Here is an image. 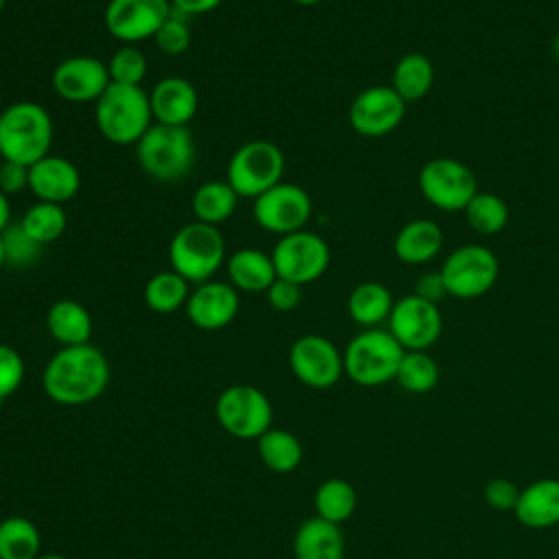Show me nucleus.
I'll use <instances>...</instances> for the list:
<instances>
[{"mask_svg": "<svg viewBox=\"0 0 559 559\" xmlns=\"http://www.w3.org/2000/svg\"><path fill=\"white\" fill-rule=\"evenodd\" d=\"M46 328L61 347L85 345L92 338V317L74 299H59L46 312Z\"/></svg>", "mask_w": 559, "mask_h": 559, "instance_id": "obj_25", "label": "nucleus"}, {"mask_svg": "<svg viewBox=\"0 0 559 559\" xmlns=\"http://www.w3.org/2000/svg\"><path fill=\"white\" fill-rule=\"evenodd\" d=\"M107 72L111 83H120V85H142L146 72H148V63L144 52L138 46L124 44L120 46L107 61Z\"/></svg>", "mask_w": 559, "mask_h": 559, "instance_id": "obj_36", "label": "nucleus"}, {"mask_svg": "<svg viewBox=\"0 0 559 559\" xmlns=\"http://www.w3.org/2000/svg\"><path fill=\"white\" fill-rule=\"evenodd\" d=\"M4 242V253H7V264L24 269L37 262L41 245L35 242L20 223H9L7 229L0 234Z\"/></svg>", "mask_w": 559, "mask_h": 559, "instance_id": "obj_37", "label": "nucleus"}, {"mask_svg": "<svg viewBox=\"0 0 559 559\" xmlns=\"http://www.w3.org/2000/svg\"><path fill=\"white\" fill-rule=\"evenodd\" d=\"M229 284L242 293H266V288L277 280L271 253L260 249L242 247L225 260Z\"/></svg>", "mask_w": 559, "mask_h": 559, "instance_id": "obj_23", "label": "nucleus"}, {"mask_svg": "<svg viewBox=\"0 0 559 559\" xmlns=\"http://www.w3.org/2000/svg\"><path fill=\"white\" fill-rule=\"evenodd\" d=\"M293 2L304 4V7H312V4H317V2H321V0H293Z\"/></svg>", "mask_w": 559, "mask_h": 559, "instance_id": "obj_49", "label": "nucleus"}, {"mask_svg": "<svg viewBox=\"0 0 559 559\" xmlns=\"http://www.w3.org/2000/svg\"><path fill=\"white\" fill-rule=\"evenodd\" d=\"M153 41H155L157 50L164 52V55H181V52H186L190 48L192 35H190V28H188L183 15L173 11L168 15V20L153 35Z\"/></svg>", "mask_w": 559, "mask_h": 559, "instance_id": "obj_38", "label": "nucleus"}, {"mask_svg": "<svg viewBox=\"0 0 559 559\" xmlns=\"http://www.w3.org/2000/svg\"><path fill=\"white\" fill-rule=\"evenodd\" d=\"M37 559H68L63 555H57V552H46V555H39Z\"/></svg>", "mask_w": 559, "mask_h": 559, "instance_id": "obj_48", "label": "nucleus"}, {"mask_svg": "<svg viewBox=\"0 0 559 559\" xmlns=\"http://www.w3.org/2000/svg\"><path fill=\"white\" fill-rule=\"evenodd\" d=\"M140 168L155 181L175 183L190 175L194 164V138L188 127L153 122L135 144Z\"/></svg>", "mask_w": 559, "mask_h": 559, "instance_id": "obj_4", "label": "nucleus"}, {"mask_svg": "<svg viewBox=\"0 0 559 559\" xmlns=\"http://www.w3.org/2000/svg\"><path fill=\"white\" fill-rule=\"evenodd\" d=\"M518 522L526 528H552L559 524V480L539 478L520 491L513 509Z\"/></svg>", "mask_w": 559, "mask_h": 559, "instance_id": "obj_21", "label": "nucleus"}, {"mask_svg": "<svg viewBox=\"0 0 559 559\" xmlns=\"http://www.w3.org/2000/svg\"><path fill=\"white\" fill-rule=\"evenodd\" d=\"M258 454L271 472L288 474L299 467L304 459V448L293 432L282 428H269L262 437H258Z\"/></svg>", "mask_w": 559, "mask_h": 559, "instance_id": "obj_29", "label": "nucleus"}, {"mask_svg": "<svg viewBox=\"0 0 559 559\" xmlns=\"http://www.w3.org/2000/svg\"><path fill=\"white\" fill-rule=\"evenodd\" d=\"M223 0H170V7L179 15H203L221 7Z\"/></svg>", "mask_w": 559, "mask_h": 559, "instance_id": "obj_44", "label": "nucleus"}, {"mask_svg": "<svg viewBox=\"0 0 559 559\" xmlns=\"http://www.w3.org/2000/svg\"><path fill=\"white\" fill-rule=\"evenodd\" d=\"M94 120L100 135L111 144H138L153 124L148 94L142 85L109 83L103 96L94 103Z\"/></svg>", "mask_w": 559, "mask_h": 559, "instance_id": "obj_3", "label": "nucleus"}, {"mask_svg": "<svg viewBox=\"0 0 559 559\" xmlns=\"http://www.w3.org/2000/svg\"><path fill=\"white\" fill-rule=\"evenodd\" d=\"M404 347L389 330L365 328L343 352L345 376L360 386H380L395 380Z\"/></svg>", "mask_w": 559, "mask_h": 559, "instance_id": "obj_6", "label": "nucleus"}, {"mask_svg": "<svg viewBox=\"0 0 559 559\" xmlns=\"http://www.w3.org/2000/svg\"><path fill=\"white\" fill-rule=\"evenodd\" d=\"M0 164H2V157H0Z\"/></svg>", "mask_w": 559, "mask_h": 559, "instance_id": "obj_51", "label": "nucleus"}, {"mask_svg": "<svg viewBox=\"0 0 559 559\" xmlns=\"http://www.w3.org/2000/svg\"><path fill=\"white\" fill-rule=\"evenodd\" d=\"M271 260L277 277L306 286L328 271L330 247L319 234L299 229L280 236L271 251Z\"/></svg>", "mask_w": 559, "mask_h": 559, "instance_id": "obj_11", "label": "nucleus"}, {"mask_svg": "<svg viewBox=\"0 0 559 559\" xmlns=\"http://www.w3.org/2000/svg\"><path fill=\"white\" fill-rule=\"evenodd\" d=\"M183 308L192 325L212 332L229 325L236 319L240 297L229 282L207 280L190 290Z\"/></svg>", "mask_w": 559, "mask_h": 559, "instance_id": "obj_18", "label": "nucleus"}, {"mask_svg": "<svg viewBox=\"0 0 559 559\" xmlns=\"http://www.w3.org/2000/svg\"><path fill=\"white\" fill-rule=\"evenodd\" d=\"M284 164V153L277 144L269 140H251L238 146L229 157L225 181L238 197L255 199L282 181Z\"/></svg>", "mask_w": 559, "mask_h": 559, "instance_id": "obj_8", "label": "nucleus"}, {"mask_svg": "<svg viewBox=\"0 0 559 559\" xmlns=\"http://www.w3.org/2000/svg\"><path fill=\"white\" fill-rule=\"evenodd\" d=\"M386 321L389 332L406 352H426L439 341L443 330L439 306L415 293L397 299Z\"/></svg>", "mask_w": 559, "mask_h": 559, "instance_id": "obj_13", "label": "nucleus"}, {"mask_svg": "<svg viewBox=\"0 0 559 559\" xmlns=\"http://www.w3.org/2000/svg\"><path fill=\"white\" fill-rule=\"evenodd\" d=\"M52 135V118L39 103L17 100L0 111L2 159L31 166L50 153Z\"/></svg>", "mask_w": 559, "mask_h": 559, "instance_id": "obj_2", "label": "nucleus"}, {"mask_svg": "<svg viewBox=\"0 0 559 559\" xmlns=\"http://www.w3.org/2000/svg\"><path fill=\"white\" fill-rule=\"evenodd\" d=\"M153 122L170 127H188L199 109V94L183 76H166L157 81L148 94Z\"/></svg>", "mask_w": 559, "mask_h": 559, "instance_id": "obj_20", "label": "nucleus"}, {"mask_svg": "<svg viewBox=\"0 0 559 559\" xmlns=\"http://www.w3.org/2000/svg\"><path fill=\"white\" fill-rule=\"evenodd\" d=\"M37 526L22 515L0 522V559H37L41 552Z\"/></svg>", "mask_w": 559, "mask_h": 559, "instance_id": "obj_30", "label": "nucleus"}, {"mask_svg": "<svg viewBox=\"0 0 559 559\" xmlns=\"http://www.w3.org/2000/svg\"><path fill=\"white\" fill-rule=\"evenodd\" d=\"M421 197L441 212H463L478 192L472 168L454 157L428 159L417 177Z\"/></svg>", "mask_w": 559, "mask_h": 559, "instance_id": "obj_9", "label": "nucleus"}, {"mask_svg": "<svg viewBox=\"0 0 559 559\" xmlns=\"http://www.w3.org/2000/svg\"><path fill=\"white\" fill-rule=\"evenodd\" d=\"M465 223L480 236L500 234L509 223V205L493 192H476L463 210Z\"/></svg>", "mask_w": 559, "mask_h": 559, "instance_id": "obj_33", "label": "nucleus"}, {"mask_svg": "<svg viewBox=\"0 0 559 559\" xmlns=\"http://www.w3.org/2000/svg\"><path fill=\"white\" fill-rule=\"evenodd\" d=\"M288 365L295 378L310 389H330L345 373L343 354L330 338L321 334L299 336L290 345Z\"/></svg>", "mask_w": 559, "mask_h": 559, "instance_id": "obj_14", "label": "nucleus"}, {"mask_svg": "<svg viewBox=\"0 0 559 559\" xmlns=\"http://www.w3.org/2000/svg\"><path fill=\"white\" fill-rule=\"evenodd\" d=\"M11 223V205H9V197L0 190V234L7 229V225Z\"/></svg>", "mask_w": 559, "mask_h": 559, "instance_id": "obj_45", "label": "nucleus"}, {"mask_svg": "<svg viewBox=\"0 0 559 559\" xmlns=\"http://www.w3.org/2000/svg\"><path fill=\"white\" fill-rule=\"evenodd\" d=\"M266 301L273 310H280V312H288L293 308L299 306L301 301V286L295 284V282H288V280H282L277 277L269 288H266Z\"/></svg>", "mask_w": 559, "mask_h": 559, "instance_id": "obj_41", "label": "nucleus"}, {"mask_svg": "<svg viewBox=\"0 0 559 559\" xmlns=\"http://www.w3.org/2000/svg\"><path fill=\"white\" fill-rule=\"evenodd\" d=\"M50 83L61 100L85 105L96 103L111 79L105 61L90 55H74L55 66Z\"/></svg>", "mask_w": 559, "mask_h": 559, "instance_id": "obj_17", "label": "nucleus"}, {"mask_svg": "<svg viewBox=\"0 0 559 559\" xmlns=\"http://www.w3.org/2000/svg\"><path fill=\"white\" fill-rule=\"evenodd\" d=\"M393 295L382 282H362L347 297V312L352 321L362 328H378L393 310Z\"/></svg>", "mask_w": 559, "mask_h": 559, "instance_id": "obj_27", "label": "nucleus"}, {"mask_svg": "<svg viewBox=\"0 0 559 559\" xmlns=\"http://www.w3.org/2000/svg\"><path fill=\"white\" fill-rule=\"evenodd\" d=\"M7 264V253H4V242H2V236H0V269Z\"/></svg>", "mask_w": 559, "mask_h": 559, "instance_id": "obj_47", "label": "nucleus"}, {"mask_svg": "<svg viewBox=\"0 0 559 559\" xmlns=\"http://www.w3.org/2000/svg\"><path fill=\"white\" fill-rule=\"evenodd\" d=\"M190 295V282L183 280L179 273L159 271L144 284V304L159 314L177 312L186 306Z\"/></svg>", "mask_w": 559, "mask_h": 559, "instance_id": "obj_31", "label": "nucleus"}, {"mask_svg": "<svg viewBox=\"0 0 559 559\" xmlns=\"http://www.w3.org/2000/svg\"><path fill=\"white\" fill-rule=\"evenodd\" d=\"M520 491L522 489L509 478H491L483 489V498L496 511H513L518 504Z\"/></svg>", "mask_w": 559, "mask_h": 559, "instance_id": "obj_40", "label": "nucleus"}, {"mask_svg": "<svg viewBox=\"0 0 559 559\" xmlns=\"http://www.w3.org/2000/svg\"><path fill=\"white\" fill-rule=\"evenodd\" d=\"M81 188L79 168L61 157V155H46L28 166V190L48 203L63 205L70 201Z\"/></svg>", "mask_w": 559, "mask_h": 559, "instance_id": "obj_19", "label": "nucleus"}, {"mask_svg": "<svg viewBox=\"0 0 559 559\" xmlns=\"http://www.w3.org/2000/svg\"><path fill=\"white\" fill-rule=\"evenodd\" d=\"M415 295L428 299V301H439L441 297H445V286H443V280H441V273L439 271H428L424 275H419L415 280Z\"/></svg>", "mask_w": 559, "mask_h": 559, "instance_id": "obj_43", "label": "nucleus"}, {"mask_svg": "<svg viewBox=\"0 0 559 559\" xmlns=\"http://www.w3.org/2000/svg\"><path fill=\"white\" fill-rule=\"evenodd\" d=\"M26 373L24 360L17 349L0 343V404L9 400L22 384Z\"/></svg>", "mask_w": 559, "mask_h": 559, "instance_id": "obj_39", "label": "nucleus"}, {"mask_svg": "<svg viewBox=\"0 0 559 559\" xmlns=\"http://www.w3.org/2000/svg\"><path fill=\"white\" fill-rule=\"evenodd\" d=\"M236 203H238V194L234 192V188L227 181L212 179L201 183L194 190L190 205H192L194 221L218 227L234 214Z\"/></svg>", "mask_w": 559, "mask_h": 559, "instance_id": "obj_28", "label": "nucleus"}, {"mask_svg": "<svg viewBox=\"0 0 559 559\" xmlns=\"http://www.w3.org/2000/svg\"><path fill=\"white\" fill-rule=\"evenodd\" d=\"M439 273L448 295L456 299H476L493 288L500 262L489 247L469 242L450 251L441 262Z\"/></svg>", "mask_w": 559, "mask_h": 559, "instance_id": "obj_7", "label": "nucleus"}, {"mask_svg": "<svg viewBox=\"0 0 559 559\" xmlns=\"http://www.w3.org/2000/svg\"><path fill=\"white\" fill-rule=\"evenodd\" d=\"M435 83V66L424 52H408L397 59L391 74V87L404 103L421 100Z\"/></svg>", "mask_w": 559, "mask_h": 559, "instance_id": "obj_26", "label": "nucleus"}, {"mask_svg": "<svg viewBox=\"0 0 559 559\" xmlns=\"http://www.w3.org/2000/svg\"><path fill=\"white\" fill-rule=\"evenodd\" d=\"M443 229L430 218H413L393 238V253L404 264H426L439 255Z\"/></svg>", "mask_w": 559, "mask_h": 559, "instance_id": "obj_22", "label": "nucleus"}, {"mask_svg": "<svg viewBox=\"0 0 559 559\" xmlns=\"http://www.w3.org/2000/svg\"><path fill=\"white\" fill-rule=\"evenodd\" d=\"M395 380L408 393H428L437 386L439 367L428 352H404Z\"/></svg>", "mask_w": 559, "mask_h": 559, "instance_id": "obj_35", "label": "nucleus"}, {"mask_svg": "<svg viewBox=\"0 0 559 559\" xmlns=\"http://www.w3.org/2000/svg\"><path fill=\"white\" fill-rule=\"evenodd\" d=\"M550 50H552V57H555V61L559 63V31L555 33V37H552V41H550Z\"/></svg>", "mask_w": 559, "mask_h": 559, "instance_id": "obj_46", "label": "nucleus"}, {"mask_svg": "<svg viewBox=\"0 0 559 559\" xmlns=\"http://www.w3.org/2000/svg\"><path fill=\"white\" fill-rule=\"evenodd\" d=\"M109 382L107 356L92 343L61 347L41 376L44 393L61 406H83L94 402Z\"/></svg>", "mask_w": 559, "mask_h": 559, "instance_id": "obj_1", "label": "nucleus"}, {"mask_svg": "<svg viewBox=\"0 0 559 559\" xmlns=\"http://www.w3.org/2000/svg\"><path fill=\"white\" fill-rule=\"evenodd\" d=\"M356 504H358L356 489L352 487V483L343 478H328L314 491L317 515L332 524H341L349 520L352 513L356 511Z\"/></svg>", "mask_w": 559, "mask_h": 559, "instance_id": "obj_32", "label": "nucleus"}, {"mask_svg": "<svg viewBox=\"0 0 559 559\" xmlns=\"http://www.w3.org/2000/svg\"><path fill=\"white\" fill-rule=\"evenodd\" d=\"M2 7H4V0H0V13H2Z\"/></svg>", "mask_w": 559, "mask_h": 559, "instance_id": "obj_50", "label": "nucleus"}, {"mask_svg": "<svg viewBox=\"0 0 559 559\" xmlns=\"http://www.w3.org/2000/svg\"><path fill=\"white\" fill-rule=\"evenodd\" d=\"M20 225L24 227V231L39 242L41 247L48 242H55L63 236L66 225H68V216L63 205L59 203H48V201H37L35 205H31L22 218Z\"/></svg>", "mask_w": 559, "mask_h": 559, "instance_id": "obj_34", "label": "nucleus"}, {"mask_svg": "<svg viewBox=\"0 0 559 559\" xmlns=\"http://www.w3.org/2000/svg\"><path fill=\"white\" fill-rule=\"evenodd\" d=\"M28 188V166L2 159L0 164V190L9 194H17Z\"/></svg>", "mask_w": 559, "mask_h": 559, "instance_id": "obj_42", "label": "nucleus"}, {"mask_svg": "<svg viewBox=\"0 0 559 559\" xmlns=\"http://www.w3.org/2000/svg\"><path fill=\"white\" fill-rule=\"evenodd\" d=\"M225 240L218 227L192 221L175 231L168 245L170 269L190 284H203L225 262Z\"/></svg>", "mask_w": 559, "mask_h": 559, "instance_id": "obj_5", "label": "nucleus"}, {"mask_svg": "<svg viewBox=\"0 0 559 559\" xmlns=\"http://www.w3.org/2000/svg\"><path fill=\"white\" fill-rule=\"evenodd\" d=\"M293 550L295 559H343L345 539L341 526L314 515L299 524Z\"/></svg>", "mask_w": 559, "mask_h": 559, "instance_id": "obj_24", "label": "nucleus"}, {"mask_svg": "<svg viewBox=\"0 0 559 559\" xmlns=\"http://www.w3.org/2000/svg\"><path fill=\"white\" fill-rule=\"evenodd\" d=\"M214 413L225 432L245 441L262 437L273 421V406L269 397L253 384L227 386L218 395Z\"/></svg>", "mask_w": 559, "mask_h": 559, "instance_id": "obj_10", "label": "nucleus"}, {"mask_svg": "<svg viewBox=\"0 0 559 559\" xmlns=\"http://www.w3.org/2000/svg\"><path fill=\"white\" fill-rule=\"evenodd\" d=\"M406 114V103L391 85H371L349 105V124L358 135L382 138L395 131Z\"/></svg>", "mask_w": 559, "mask_h": 559, "instance_id": "obj_16", "label": "nucleus"}, {"mask_svg": "<svg viewBox=\"0 0 559 559\" xmlns=\"http://www.w3.org/2000/svg\"><path fill=\"white\" fill-rule=\"evenodd\" d=\"M170 13V0H109L103 22L111 37L133 46L153 39Z\"/></svg>", "mask_w": 559, "mask_h": 559, "instance_id": "obj_15", "label": "nucleus"}, {"mask_svg": "<svg viewBox=\"0 0 559 559\" xmlns=\"http://www.w3.org/2000/svg\"><path fill=\"white\" fill-rule=\"evenodd\" d=\"M312 214L310 194L290 181H280L253 199L255 223L271 234L286 236L306 229Z\"/></svg>", "mask_w": 559, "mask_h": 559, "instance_id": "obj_12", "label": "nucleus"}]
</instances>
